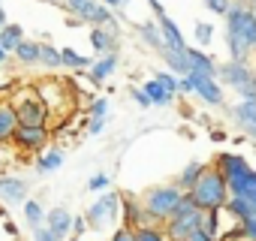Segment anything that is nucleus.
<instances>
[{
    "label": "nucleus",
    "mask_w": 256,
    "mask_h": 241,
    "mask_svg": "<svg viewBox=\"0 0 256 241\" xmlns=\"http://www.w3.org/2000/svg\"><path fill=\"white\" fill-rule=\"evenodd\" d=\"M100 4H102L106 10H112V12H114V10H124L126 4H130V0H100Z\"/></svg>",
    "instance_id": "obj_42"
},
{
    "label": "nucleus",
    "mask_w": 256,
    "mask_h": 241,
    "mask_svg": "<svg viewBox=\"0 0 256 241\" xmlns=\"http://www.w3.org/2000/svg\"><path fill=\"white\" fill-rule=\"evenodd\" d=\"M199 220H202V211H190V214H178V217H169L163 223V232L169 241H187L196 229H199Z\"/></svg>",
    "instance_id": "obj_9"
},
{
    "label": "nucleus",
    "mask_w": 256,
    "mask_h": 241,
    "mask_svg": "<svg viewBox=\"0 0 256 241\" xmlns=\"http://www.w3.org/2000/svg\"><path fill=\"white\" fill-rule=\"evenodd\" d=\"M88 190L90 193H100V190H108V175H94L88 181Z\"/></svg>",
    "instance_id": "obj_36"
},
{
    "label": "nucleus",
    "mask_w": 256,
    "mask_h": 241,
    "mask_svg": "<svg viewBox=\"0 0 256 241\" xmlns=\"http://www.w3.org/2000/svg\"><path fill=\"white\" fill-rule=\"evenodd\" d=\"M4 24H6V12H4V6H0V30H4Z\"/></svg>",
    "instance_id": "obj_46"
},
{
    "label": "nucleus",
    "mask_w": 256,
    "mask_h": 241,
    "mask_svg": "<svg viewBox=\"0 0 256 241\" xmlns=\"http://www.w3.org/2000/svg\"><path fill=\"white\" fill-rule=\"evenodd\" d=\"M148 6L154 10V16L160 18V16H166V10H163V4H160V0H148Z\"/></svg>",
    "instance_id": "obj_44"
},
{
    "label": "nucleus",
    "mask_w": 256,
    "mask_h": 241,
    "mask_svg": "<svg viewBox=\"0 0 256 241\" xmlns=\"http://www.w3.org/2000/svg\"><path fill=\"white\" fill-rule=\"evenodd\" d=\"M157 28H160V36H163V48H169V52H187L190 48L187 40H184V34H181V28L175 24V18L160 16L157 18Z\"/></svg>",
    "instance_id": "obj_12"
},
{
    "label": "nucleus",
    "mask_w": 256,
    "mask_h": 241,
    "mask_svg": "<svg viewBox=\"0 0 256 241\" xmlns=\"http://www.w3.org/2000/svg\"><path fill=\"white\" fill-rule=\"evenodd\" d=\"M184 78H187V84H190V94L199 96L202 102H208V106H223V102H226V90H223V84H220L217 78L199 76V72H187Z\"/></svg>",
    "instance_id": "obj_7"
},
{
    "label": "nucleus",
    "mask_w": 256,
    "mask_h": 241,
    "mask_svg": "<svg viewBox=\"0 0 256 241\" xmlns=\"http://www.w3.org/2000/svg\"><path fill=\"white\" fill-rule=\"evenodd\" d=\"M190 196H193V202H196L199 211H214V208H223V205H226L229 187H226L223 175H220L214 166H208V169L199 175V181L190 187Z\"/></svg>",
    "instance_id": "obj_2"
},
{
    "label": "nucleus",
    "mask_w": 256,
    "mask_h": 241,
    "mask_svg": "<svg viewBox=\"0 0 256 241\" xmlns=\"http://www.w3.org/2000/svg\"><path fill=\"white\" fill-rule=\"evenodd\" d=\"M46 223H48V229L54 232V238H66L70 235V229H72V214L66 211V208H54L52 214H46Z\"/></svg>",
    "instance_id": "obj_20"
},
{
    "label": "nucleus",
    "mask_w": 256,
    "mask_h": 241,
    "mask_svg": "<svg viewBox=\"0 0 256 241\" xmlns=\"http://www.w3.org/2000/svg\"><path fill=\"white\" fill-rule=\"evenodd\" d=\"M199 229L211 238H223V208H214V211H202V220H199Z\"/></svg>",
    "instance_id": "obj_22"
},
{
    "label": "nucleus",
    "mask_w": 256,
    "mask_h": 241,
    "mask_svg": "<svg viewBox=\"0 0 256 241\" xmlns=\"http://www.w3.org/2000/svg\"><path fill=\"white\" fill-rule=\"evenodd\" d=\"M142 90L148 94V100H151V106H160V108H166V106H172V100H175V96H172V94H169V90H166L163 84H157L154 78H151V82H145V88H142Z\"/></svg>",
    "instance_id": "obj_26"
},
{
    "label": "nucleus",
    "mask_w": 256,
    "mask_h": 241,
    "mask_svg": "<svg viewBox=\"0 0 256 241\" xmlns=\"http://www.w3.org/2000/svg\"><path fill=\"white\" fill-rule=\"evenodd\" d=\"M12 142L24 151H42L48 145V127H18Z\"/></svg>",
    "instance_id": "obj_13"
},
{
    "label": "nucleus",
    "mask_w": 256,
    "mask_h": 241,
    "mask_svg": "<svg viewBox=\"0 0 256 241\" xmlns=\"http://www.w3.org/2000/svg\"><path fill=\"white\" fill-rule=\"evenodd\" d=\"M133 100H136L142 108H151V100H148V94H145L142 88H136V90H133Z\"/></svg>",
    "instance_id": "obj_40"
},
{
    "label": "nucleus",
    "mask_w": 256,
    "mask_h": 241,
    "mask_svg": "<svg viewBox=\"0 0 256 241\" xmlns=\"http://www.w3.org/2000/svg\"><path fill=\"white\" fill-rule=\"evenodd\" d=\"M16 58H18L24 66H34V64H40V42L22 40V46L16 48Z\"/></svg>",
    "instance_id": "obj_28"
},
{
    "label": "nucleus",
    "mask_w": 256,
    "mask_h": 241,
    "mask_svg": "<svg viewBox=\"0 0 256 241\" xmlns=\"http://www.w3.org/2000/svg\"><path fill=\"white\" fill-rule=\"evenodd\" d=\"M36 241H60V238H54V232L48 226H40L36 229Z\"/></svg>",
    "instance_id": "obj_41"
},
{
    "label": "nucleus",
    "mask_w": 256,
    "mask_h": 241,
    "mask_svg": "<svg viewBox=\"0 0 256 241\" xmlns=\"http://www.w3.org/2000/svg\"><path fill=\"white\" fill-rule=\"evenodd\" d=\"M181 196H184V190H178L175 184H160V187H151V190L142 196V205H145V211L163 226V223L172 217V211H175V205L181 202Z\"/></svg>",
    "instance_id": "obj_3"
},
{
    "label": "nucleus",
    "mask_w": 256,
    "mask_h": 241,
    "mask_svg": "<svg viewBox=\"0 0 256 241\" xmlns=\"http://www.w3.org/2000/svg\"><path fill=\"white\" fill-rule=\"evenodd\" d=\"M187 241H217V238H211V235H205L202 229H196V232H193V235H190Z\"/></svg>",
    "instance_id": "obj_43"
},
{
    "label": "nucleus",
    "mask_w": 256,
    "mask_h": 241,
    "mask_svg": "<svg viewBox=\"0 0 256 241\" xmlns=\"http://www.w3.org/2000/svg\"><path fill=\"white\" fill-rule=\"evenodd\" d=\"M40 64L48 66V70H58V66H60V48H54V46H40Z\"/></svg>",
    "instance_id": "obj_31"
},
{
    "label": "nucleus",
    "mask_w": 256,
    "mask_h": 241,
    "mask_svg": "<svg viewBox=\"0 0 256 241\" xmlns=\"http://www.w3.org/2000/svg\"><path fill=\"white\" fill-rule=\"evenodd\" d=\"M136 34L154 48V52H163V36H160V28H157V22H142V24H136Z\"/></svg>",
    "instance_id": "obj_25"
},
{
    "label": "nucleus",
    "mask_w": 256,
    "mask_h": 241,
    "mask_svg": "<svg viewBox=\"0 0 256 241\" xmlns=\"http://www.w3.org/2000/svg\"><path fill=\"white\" fill-rule=\"evenodd\" d=\"M106 112H108V100H106V96L94 100V106H90V118H106Z\"/></svg>",
    "instance_id": "obj_37"
},
{
    "label": "nucleus",
    "mask_w": 256,
    "mask_h": 241,
    "mask_svg": "<svg viewBox=\"0 0 256 241\" xmlns=\"http://www.w3.org/2000/svg\"><path fill=\"white\" fill-rule=\"evenodd\" d=\"M193 40L199 42V48H211V42H214V24H208V22H196V28H193Z\"/></svg>",
    "instance_id": "obj_30"
},
{
    "label": "nucleus",
    "mask_w": 256,
    "mask_h": 241,
    "mask_svg": "<svg viewBox=\"0 0 256 241\" xmlns=\"http://www.w3.org/2000/svg\"><path fill=\"white\" fill-rule=\"evenodd\" d=\"M22 40H24L22 24H4V30H0V48H4L6 54H16V48L22 46Z\"/></svg>",
    "instance_id": "obj_23"
},
{
    "label": "nucleus",
    "mask_w": 256,
    "mask_h": 241,
    "mask_svg": "<svg viewBox=\"0 0 256 241\" xmlns=\"http://www.w3.org/2000/svg\"><path fill=\"white\" fill-rule=\"evenodd\" d=\"M205 169H208V166H205L202 160H193V163H187V166L181 169V175L175 178V187H178V190H184V193H190V187L199 181V175H202Z\"/></svg>",
    "instance_id": "obj_21"
},
{
    "label": "nucleus",
    "mask_w": 256,
    "mask_h": 241,
    "mask_svg": "<svg viewBox=\"0 0 256 241\" xmlns=\"http://www.w3.org/2000/svg\"><path fill=\"white\" fill-rule=\"evenodd\" d=\"M24 217H28V223H30L34 229H40V226L46 223V211H42L40 202H24Z\"/></svg>",
    "instance_id": "obj_32"
},
{
    "label": "nucleus",
    "mask_w": 256,
    "mask_h": 241,
    "mask_svg": "<svg viewBox=\"0 0 256 241\" xmlns=\"http://www.w3.org/2000/svg\"><path fill=\"white\" fill-rule=\"evenodd\" d=\"M58 4H66V0H58Z\"/></svg>",
    "instance_id": "obj_50"
},
{
    "label": "nucleus",
    "mask_w": 256,
    "mask_h": 241,
    "mask_svg": "<svg viewBox=\"0 0 256 241\" xmlns=\"http://www.w3.org/2000/svg\"><path fill=\"white\" fill-rule=\"evenodd\" d=\"M60 66H70V70H90V58L72 52V48H60Z\"/></svg>",
    "instance_id": "obj_29"
},
{
    "label": "nucleus",
    "mask_w": 256,
    "mask_h": 241,
    "mask_svg": "<svg viewBox=\"0 0 256 241\" xmlns=\"http://www.w3.org/2000/svg\"><path fill=\"white\" fill-rule=\"evenodd\" d=\"M24 100H18L16 114H18V127H46L48 124V108L40 102V96L34 94H22Z\"/></svg>",
    "instance_id": "obj_8"
},
{
    "label": "nucleus",
    "mask_w": 256,
    "mask_h": 241,
    "mask_svg": "<svg viewBox=\"0 0 256 241\" xmlns=\"http://www.w3.org/2000/svg\"><path fill=\"white\" fill-rule=\"evenodd\" d=\"M136 232V241H169L163 226H145V229H133Z\"/></svg>",
    "instance_id": "obj_33"
},
{
    "label": "nucleus",
    "mask_w": 256,
    "mask_h": 241,
    "mask_svg": "<svg viewBox=\"0 0 256 241\" xmlns=\"http://www.w3.org/2000/svg\"><path fill=\"white\" fill-rule=\"evenodd\" d=\"M112 241H136V232H133V229H126V226H120V229L112 235Z\"/></svg>",
    "instance_id": "obj_38"
},
{
    "label": "nucleus",
    "mask_w": 256,
    "mask_h": 241,
    "mask_svg": "<svg viewBox=\"0 0 256 241\" xmlns=\"http://www.w3.org/2000/svg\"><path fill=\"white\" fill-rule=\"evenodd\" d=\"M223 34L238 40L250 54H256V12L247 4H235L232 0L229 12L223 16Z\"/></svg>",
    "instance_id": "obj_1"
},
{
    "label": "nucleus",
    "mask_w": 256,
    "mask_h": 241,
    "mask_svg": "<svg viewBox=\"0 0 256 241\" xmlns=\"http://www.w3.org/2000/svg\"><path fill=\"white\" fill-rule=\"evenodd\" d=\"M114 70H118V52H112V54H102L96 64H90V82L102 84V82H108V78L114 76Z\"/></svg>",
    "instance_id": "obj_19"
},
{
    "label": "nucleus",
    "mask_w": 256,
    "mask_h": 241,
    "mask_svg": "<svg viewBox=\"0 0 256 241\" xmlns=\"http://www.w3.org/2000/svg\"><path fill=\"white\" fill-rule=\"evenodd\" d=\"M18 130V114L12 102H0V142H12Z\"/></svg>",
    "instance_id": "obj_17"
},
{
    "label": "nucleus",
    "mask_w": 256,
    "mask_h": 241,
    "mask_svg": "<svg viewBox=\"0 0 256 241\" xmlns=\"http://www.w3.org/2000/svg\"><path fill=\"white\" fill-rule=\"evenodd\" d=\"M90 46L94 52L102 58V54H112L118 52V30H108V28H94L90 30Z\"/></svg>",
    "instance_id": "obj_16"
},
{
    "label": "nucleus",
    "mask_w": 256,
    "mask_h": 241,
    "mask_svg": "<svg viewBox=\"0 0 256 241\" xmlns=\"http://www.w3.org/2000/svg\"><path fill=\"white\" fill-rule=\"evenodd\" d=\"M72 232H76V235L84 232V217H72Z\"/></svg>",
    "instance_id": "obj_45"
},
{
    "label": "nucleus",
    "mask_w": 256,
    "mask_h": 241,
    "mask_svg": "<svg viewBox=\"0 0 256 241\" xmlns=\"http://www.w3.org/2000/svg\"><path fill=\"white\" fill-rule=\"evenodd\" d=\"M217 82L232 90H241L244 84L256 82V70L250 66V60H226V64H217Z\"/></svg>",
    "instance_id": "obj_5"
},
{
    "label": "nucleus",
    "mask_w": 256,
    "mask_h": 241,
    "mask_svg": "<svg viewBox=\"0 0 256 241\" xmlns=\"http://www.w3.org/2000/svg\"><path fill=\"white\" fill-rule=\"evenodd\" d=\"M102 130H106V118H90L88 133H90V136H96V133H102Z\"/></svg>",
    "instance_id": "obj_39"
},
{
    "label": "nucleus",
    "mask_w": 256,
    "mask_h": 241,
    "mask_svg": "<svg viewBox=\"0 0 256 241\" xmlns=\"http://www.w3.org/2000/svg\"><path fill=\"white\" fill-rule=\"evenodd\" d=\"M247 6H250V10H256V0H250V4H247Z\"/></svg>",
    "instance_id": "obj_48"
},
{
    "label": "nucleus",
    "mask_w": 256,
    "mask_h": 241,
    "mask_svg": "<svg viewBox=\"0 0 256 241\" xmlns=\"http://www.w3.org/2000/svg\"><path fill=\"white\" fill-rule=\"evenodd\" d=\"M154 82H157V84H163V88H166V90H169L172 96H178V76H172L169 70L157 72V76H154Z\"/></svg>",
    "instance_id": "obj_34"
},
{
    "label": "nucleus",
    "mask_w": 256,
    "mask_h": 241,
    "mask_svg": "<svg viewBox=\"0 0 256 241\" xmlns=\"http://www.w3.org/2000/svg\"><path fill=\"white\" fill-rule=\"evenodd\" d=\"M120 217H124V226L126 229H145V226H160L139 199L133 196H120Z\"/></svg>",
    "instance_id": "obj_10"
},
{
    "label": "nucleus",
    "mask_w": 256,
    "mask_h": 241,
    "mask_svg": "<svg viewBox=\"0 0 256 241\" xmlns=\"http://www.w3.org/2000/svg\"><path fill=\"white\" fill-rule=\"evenodd\" d=\"M253 12H256V10H253Z\"/></svg>",
    "instance_id": "obj_51"
},
{
    "label": "nucleus",
    "mask_w": 256,
    "mask_h": 241,
    "mask_svg": "<svg viewBox=\"0 0 256 241\" xmlns=\"http://www.w3.org/2000/svg\"><path fill=\"white\" fill-rule=\"evenodd\" d=\"M6 58H10V54H6L4 48H0V66H4V64H6Z\"/></svg>",
    "instance_id": "obj_47"
},
{
    "label": "nucleus",
    "mask_w": 256,
    "mask_h": 241,
    "mask_svg": "<svg viewBox=\"0 0 256 241\" xmlns=\"http://www.w3.org/2000/svg\"><path fill=\"white\" fill-rule=\"evenodd\" d=\"M76 22H84V24H94V28H108V30H118V22H114V12L106 10L100 0H66L64 4Z\"/></svg>",
    "instance_id": "obj_4"
},
{
    "label": "nucleus",
    "mask_w": 256,
    "mask_h": 241,
    "mask_svg": "<svg viewBox=\"0 0 256 241\" xmlns=\"http://www.w3.org/2000/svg\"><path fill=\"white\" fill-rule=\"evenodd\" d=\"M235 4H250V0H235Z\"/></svg>",
    "instance_id": "obj_49"
},
{
    "label": "nucleus",
    "mask_w": 256,
    "mask_h": 241,
    "mask_svg": "<svg viewBox=\"0 0 256 241\" xmlns=\"http://www.w3.org/2000/svg\"><path fill=\"white\" fill-rule=\"evenodd\" d=\"M214 169L223 175V181H235V178L247 175L253 166H250V163H247V157H244V154H238V151H220V154L214 157Z\"/></svg>",
    "instance_id": "obj_11"
},
{
    "label": "nucleus",
    "mask_w": 256,
    "mask_h": 241,
    "mask_svg": "<svg viewBox=\"0 0 256 241\" xmlns=\"http://www.w3.org/2000/svg\"><path fill=\"white\" fill-rule=\"evenodd\" d=\"M160 54H163V60H166V66H169V72H172V76L184 78V76L190 72V64H187V52H169V48H163Z\"/></svg>",
    "instance_id": "obj_24"
},
{
    "label": "nucleus",
    "mask_w": 256,
    "mask_h": 241,
    "mask_svg": "<svg viewBox=\"0 0 256 241\" xmlns=\"http://www.w3.org/2000/svg\"><path fill=\"white\" fill-rule=\"evenodd\" d=\"M187 64H190V72L217 78V60H214L211 52H205V48H187Z\"/></svg>",
    "instance_id": "obj_14"
},
{
    "label": "nucleus",
    "mask_w": 256,
    "mask_h": 241,
    "mask_svg": "<svg viewBox=\"0 0 256 241\" xmlns=\"http://www.w3.org/2000/svg\"><path fill=\"white\" fill-rule=\"evenodd\" d=\"M232 118H235V124H238L244 133L256 130V102H244V100H238V102L232 106Z\"/></svg>",
    "instance_id": "obj_18"
},
{
    "label": "nucleus",
    "mask_w": 256,
    "mask_h": 241,
    "mask_svg": "<svg viewBox=\"0 0 256 241\" xmlns=\"http://www.w3.org/2000/svg\"><path fill=\"white\" fill-rule=\"evenodd\" d=\"M120 217V193H102L90 208H88V223L94 229H106Z\"/></svg>",
    "instance_id": "obj_6"
},
{
    "label": "nucleus",
    "mask_w": 256,
    "mask_h": 241,
    "mask_svg": "<svg viewBox=\"0 0 256 241\" xmlns=\"http://www.w3.org/2000/svg\"><path fill=\"white\" fill-rule=\"evenodd\" d=\"M205 6H208L214 16H220V18H223V16L229 12V6H232V0H205Z\"/></svg>",
    "instance_id": "obj_35"
},
{
    "label": "nucleus",
    "mask_w": 256,
    "mask_h": 241,
    "mask_svg": "<svg viewBox=\"0 0 256 241\" xmlns=\"http://www.w3.org/2000/svg\"><path fill=\"white\" fill-rule=\"evenodd\" d=\"M0 199L6 205H24L28 202V187L18 178H0Z\"/></svg>",
    "instance_id": "obj_15"
},
{
    "label": "nucleus",
    "mask_w": 256,
    "mask_h": 241,
    "mask_svg": "<svg viewBox=\"0 0 256 241\" xmlns=\"http://www.w3.org/2000/svg\"><path fill=\"white\" fill-rule=\"evenodd\" d=\"M60 166H64V151H46V154L36 160L40 175H52V172H58Z\"/></svg>",
    "instance_id": "obj_27"
}]
</instances>
